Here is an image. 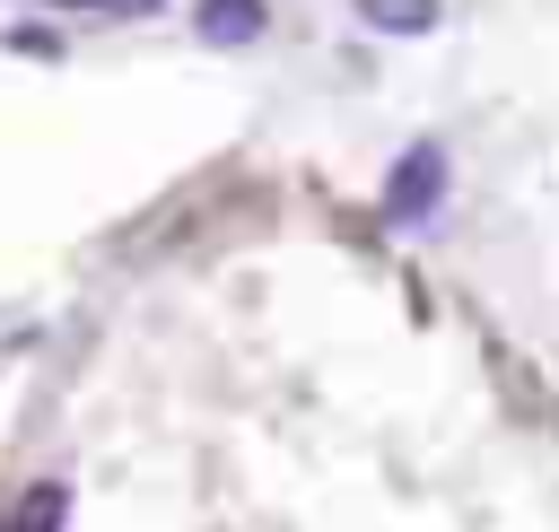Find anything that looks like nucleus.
Listing matches in <instances>:
<instances>
[{"label": "nucleus", "mask_w": 559, "mask_h": 532, "mask_svg": "<svg viewBox=\"0 0 559 532\" xmlns=\"http://www.w3.org/2000/svg\"><path fill=\"white\" fill-rule=\"evenodd\" d=\"M437 183H445V157H437V148H402L384 209H393V218H411V209H428V201H437Z\"/></svg>", "instance_id": "obj_1"}, {"label": "nucleus", "mask_w": 559, "mask_h": 532, "mask_svg": "<svg viewBox=\"0 0 559 532\" xmlns=\"http://www.w3.org/2000/svg\"><path fill=\"white\" fill-rule=\"evenodd\" d=\"M201 35H218V44H253V35H262V0H201Z\"/></svg>", "instance_id": "obj_2"}, {"label": "nucleus", "mask_w": 559, "mask_h": 532, "mask_svg": "<svg viewBox=\"0 0 559 532\" xmlns=\"http://www.w3.org/2000/svg\"><path fill=\"white\" fill-rule=\"evenodd\" d=\"M358 17L376 35H428L437 26V0H358Z\"/></svg>", "instance_id": "obj_3"}, {"label": "nucleus", "mask_w": 559, "mask_h": 532, "mask_svg": "<svg viewBox=\"0 0 559 532\" xmlns=\"http://www.w3.org/2000/svg\"><path fill=\"white\" fill-rule=\"evenodd\" d=\"M61 515H70V488L44 480V488H26V506L9 515V532H61Z\"/></svg>", "instance_id": "obj_4"}]
</instances>
